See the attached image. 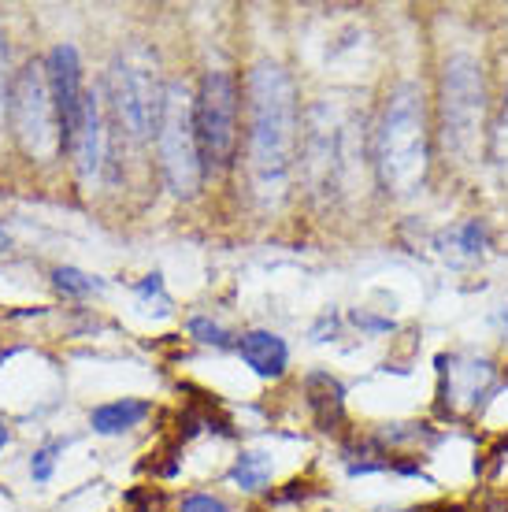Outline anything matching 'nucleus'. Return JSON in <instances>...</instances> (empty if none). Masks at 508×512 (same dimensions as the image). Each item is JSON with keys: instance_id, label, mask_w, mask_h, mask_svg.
<instances>
[{"instance_id": "13", "label": "nucleus", "mask_w": 508, "mask_h": 512, "mask_svg": "<svg viewBox=\"0 0 508 512\" xmlns=\"http://www.w3.org/2000/svg\"><path fill=\"white\" fill-rule=\"evenodd\" d=\"M153 416V401H145V397H119V401H104L97 409L89 412V427H93V435H127L134 427Z\"/></svg>"}, {"instance_id": "15", "label": "nucleus", "mask_w": 508, "mask_h": 512, "mask_svg": "<svg viewBox=\"0 0 508 512\" xmlns=\"http://www.w3.org/2000/svg\"><path fill=\"white\" fill-rule=\"evenodd\" d=\"M271 472H275V464H271V457L267 453H260V449H242L238 457H234V464H230V487H238L242 494H256V490H264L267 483H271Z\"/></svg>"}, {"instance_id": "11", "label": "nucleus", "mask_w": 508, "mask_h": 512, "mask_svg": "<svg viewBox=\"0 0 508 512\" xmlns=\"http://www.w3.org/2000/svg\"><path fill=\"white\" fill-rule=\"evenodd\" d=\"M45 75H49L52 101H56V112H60V130H64V153H67L89 93L86 78H82V60H78V49L71 41L52 45L49 56H45Z\"/></svg>"}, {"instance_id": "3", "label": "nucleus", "mask_w": 508, "mask_h": 512, "mask_svg": "<svg viewBox=\"0 0 508 512\" xmlns=\"http://www.w3.org/2000/svg\"><path fill=\"white\" fill-rule=\"evenodd\" d=\"M434 145L445 167H475L490 141V82L486 67L471 52H449L438 67L434 90Z\"/></svg>"}, {"instance_id": "25", "label": "nucleus", "mask_w": 508, "mask_h": 512, "mask_svg": "<svg viewBox=\"0 0 508 512\" xmlns=\"http://www.w3.org/2000/svg\"><path fill=\"white\" fill-rule=\"evenodd\" d=\"M0 249H8V234H4V227H0Z\"/></svg>"}, {"instance_id": "22", "label": "nucleus", "mask_w": 508, "mask_h": 512, "mask_svg": "<svg viewBox=\"0 0 508 512\" xmlns=\"http://www.w3.org/2000/svg\"><path fill=\"white\" fill-rule=\"evenodd\" d=\"M60 449V442H52V446H41L34 457H30V475H34V483H49L52 479V464H56V453Z\"/></svg>"}, {"instance_id": "6", "label": "nucleus", "mask_w": 508, "mask_h": 512, "mask_svg": "<svg viewBox=\"0 0 508 512\" xmlns=\"http://www.w3.org/2000/svg\"><path fill=\"white\" fill-rule=\"evenodd\" d=\"M167 82L160 78L156 56L141 45L115 52L108 67V112L130 141H156V127L164 116Z\"/></svg>"}, {"instance_id": "12", "label": "nucleus", "mask_w": 508, "mask_h": 512, "mask_svg": "<svg viewBox=\"0 0 508 512\" xmlns=\"http://www.w3.org/2000/svg\"><path fill=\"white\" fill-rule=\"evenodd\" d=\"M234 349L245 360V368H253V375H260V379H282L286 368H290V346H286V338L275 331H264V327L245 331L234 342Z\"/></svg>"}, {"instance_id": "21", "label": "nucleus", "mask_w": 508, "mask_h": 512, "mask_svg": "<svg viewBox=\"0 0 508 512\" xmlns=\"http://www.w3.org/2000/svg\"><path fill=\"white\" fill-rule=\"evenodd\" d=\"M178 512H230V505L219 494H208V490H193L178 501Z\"/></svg>"}, {"instance_id": "5", "label": "nucleus", "mask_w": 508, "mask_h": 512, "mask_svg": "<svg viewBox=\"0 0 508 512\" xmlns=\"http://www.w3.org/2000/svg\"><path fill=\"white\" fill-rule=\"evenodd\" d=\"M245 86L227 67H208L193 90V119L201 141L204 175H223L234 167L242 149Z\"/></svg>"}, {"instance_id": "16", "label": "nucleus", "mask_w": 508, "mask_h": 512, "mask_svg": "<svg viewBox=\"0 0 508 512\" xmlns=\"http://www.w3.org/2000/svg\"><path fill=\"white\" fill-rule=\"evenodd\" d=\"M486 160L497 167V175L508 190V82L501 90V101H497V112L490 119V141H486Z\"/></svg>"}, {"instance_id": "18", "label": "nucleus", "mask_w": 508, "mask_h": 512, "mask_svg": "<svg viewBox=\"0 0 508 512\" xmlns=\"http://www.w3.org/2000/svg\"><path fill=\"white\" fill-rule=\"evenodd\" d=\"M52 286L67 297H89V294H97L104 282L97 279V275H86V271H78V268H56L52 271Z\"/></svg>"}, {"instance_id": "1", "label": "nucleus", "mask_w": 508, "mask_h": 512, "mask_svg": "<svg viewBox=\"0 0 508 512\" xmlns=\"http://www.w3.org/2000/svg\"><path fill=\"white\" fill-rule=\"evenodd\" d=\"M301 90L279 60L245 71V164L264 205H279L301 153Z\"/></svg>"}, {"instance_id": "17", "label": "nucleus", "mask_w": 508, "mask_h": 512, "mask_svg": "<svg viewBox=\"0 0 508 512\" xmlns=\"http://www.w3.org/2000/svg\"><path fill=\"white\" fill-rule=\"evenodd\" d=\"M453 238H457V249L468 256V260H475V256H483L486 249H490V227H486V219H479V216L464 219Z\"/></svg>"}, {"instance_id": "8", "label": "nucleus", "mask_w": 508, "mask_h": 512, "mask_svg": "<svg viewBox=\"0 0 508 512\" xmlns=\"http://www.w3.org/2000/svg\"><path fill=\"white\" fill-rule=\"evenodd\" d=\"M12 134L34 164H52L64 153V130H60V112L52 101L49 75H45V60H30V64L15 75L12 86Z\"/></svg>"}, {"instance_id": "9", "label": "nucleus", "mask_w": 508, "mask_h": 512, "mask_svg": "<svg viewBox=\"0 0 508 512\" xmlns=\"http://www.w3.org/2000/svg\"><path fill=\"white\" fill-rule=\"evenodd\" d=\"M438 375H442V401L453 416H471L494 394L497 364L490 357L475 353H449L438 357Z\"/></svg>"}, {"instance_id": "19", "label": "nucleus", "mask_w": 508, "mask_h": 512, "mask_svg": "<svg viewBox=\"0 0 508 512\" xmlns=\"http://www.w3.org/2000/svg\"><path fill=\"white\" fill-rule=\"evenodd\" d=\"M186 331H190V338L193 342H201V346H212V349L234 346V338H230L227 327L216 323V320H208V316H193V320L186 323Z\"/></svg>"}, {"instance_id": "20", "label": "nucleus", "mask_w": 508, "mask_h": 512, "mask_svg": "<svg viewBox=\"0 0 508 512\" xmlns=\"http://www.w3.org/2000/svg\"><path fill=\"white\" fill-rule=\"evenodd\" d=\"M12 60H8V34H4V26H0V127H4V119L12 112Z\"/></svg>"}, {"instance_id": "4", "label": "nucleus", "mask_w": 508, "mask_h": 512, "mask_svg": "<svg viewBox=\"0 0 508 512\" xmlns=\"http://www.w3.org/2000/svg\"><path fill=\"white\" fill-rule=\"evenodd\" d=\"M301 179H305L312 197H338L345 193L364 156V116H356V108L323 97L305 112L301 123Z\"/></svg>"}, {"instance_id": "14", "label": "nucleus", "mask_w": 508, "mask_h": 512, "mask_svg": "<svg viewBox=\"0 0 508 512\" xmlns=\"http://www.w3.org/2000/svg\"><path fill=\"white\" fill-rule=\"evenodd\" d=\"M305 397H308V409H312V416H316V423L323 427V431H331V423L342 420L345 386L338 383L331 372L305 375Z\"/></svg>"}, {"instance_id": "26", "label": "nucleus", "mask_w": 508, "mask_h": 512, "mask_svg": "<svg viewBox=\"0 0 508 512\" xmlns=\"http://www.w3.org/2000/svg\"><path fill=\"white\" fill-rule=\"evenodd\" d=\"M412 512H416V509H412Z\"/></svg>"}, {"instance_id": "23", "label": "nucleus", "mask_w": 508, "mask_h": 512, "mask_svg": "<svg viewBox=\"0 0 508 512\" xmlns=\"http://www.w3.org/2000/svg\"><path fill=\"white\" fill-rule=\"evenodd\" d=\"M353 323H356V327H364V331H371V334H375V331H394V323H390V320H375V316H364V312H356Z\"/></svg>"}, {"instance_id": "24", "label": "nucleus", "mask_w": 508, "mask_h": 512, "mask_svg": "<svg viewBox=\"0 0 508 512\" xmlns=\"http://www.w3.org/2000/svg\"><path fill=\"white\" fill-rule=\"evenodd\" d=\"M8 442H12V431H8V423L0 420V449L8 446Z\"/></svg>"}, {"instance_id": "10", "label": "nucleus", "mask_w": 508, "mask_h": 512, "mask_svg": "<svg viewBox=\"0 0 508 512\" xmlns=\"http://www.w3.org/2000/svg\"><path fill=\"white\" fill-rule=\"evenodd\" d=\"M108 141H112V134H108V101L101 97V90H89L71 149H67L75 160V175L82 182V190L101 186V175L108 167Z\"/></svg>"}, {"instance_id": "7", "label": "nucleus", "mask_w": 508, "mask_h": 512, "mask_svg": "<svg viewBox=\"0 0 508 512\" xmlns=\"http://www.w3.org/2000/svg\"><path fill=\"white\" fill-rule=\"evenodd\" d=\"M156 164L167 190L193 201L204 182L201 141H197V119H193V90L186 78H171L164 93V116L156 127Z\"/></svg>"}, {"instance_id": "2", "label": "nucleus", "mask_w": 508, "mask_h": 512, "mask_svg": "<svg viewBox=\"0 0 508 512\" xmlns=\"http://www.w3.org/2000/svg\"><path fill=\"white\" fill-rule=\"evenodd\" d=\"M434 160V116L420 82H394L371 123V171L386 197H416Z\"/></svg>"}]
</instances>
